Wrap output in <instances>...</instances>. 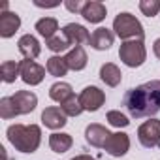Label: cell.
Masks as SVG:
<instances>
[{
    "label": "cell",
    "mask_w": 160,
    "mask_h": 160,
    "mask_svg": "<svg viewBox=\"0 0 160 160\" xmlns=\"http://www.w3.org/2000/svg\"><path fill=\"white\" fill-rule=\"evenodd\" d=\"M113 40H115V32L113 30H109V28H104V27H100V28H96L92 34H91V47L92 49H96V51H106V49H109L111 45H113Z\"/></svg>",
    "instance_id": "12"
},
{
    "label": "cell",
    "mask_w": 160,
    "mask_h": 160,
    "mask_svg": "<svg viewBox=\"0 0 160 160\" xmlns=\"http://www.w3.org/2000/svg\"><path fill=\"white\" fill-rule=\"evenodd\" d=\"M45 45H47V49H51L53 53H60V51H66V49L70 47V42H68L64 36H53L51 40L45 42Z\"/></svg>",
    "instance_id": "27"
},
{
    "label": "cell",
    "mask_w": 160,
    "mask_h": 160,
    "mask_svg": "<svg viewBox=\"0 0 160 160\" xmlns=\"http://www.w3.org/2000/svg\"><path fill=\"white\" fill-rule=\"evenodd\" d=\"M12 100H13L17 115H27V113L34 111L36 106H38V96L34 92H30V91H17L12 96Z\"/></svg>",
    "instance_id": "9"
},
{
    "label": "cell",
    "mask_w": 160,
    "mask_h": 160,
    "mask_svg": "<svg viewBox=\"0 0 160 160\" xmlns=\"http://www.w3.org/2000/svg\"><path fill=\"white\" fill-rule=\"evenodd\" d=\"M0 152H2V158H4V160H10L8 154H6V149H4V147H0Z\"/></svg>",
    "instance_id": "32"
},
{
    "label": "cell",
    "mask_w": 160,
    "mask_h": 160,
    "mask_svg": "<svg viewBox=\"0 0 160 160\" xmlns=\"http://www.w3.org/2000/svg\"><path fill=\"white\" fill-rule=\"evenodd\" d=\"M81 15H83L85 21H89V23H100V21L106 19L108 10H106V6H104L102 2H98V0H91V2L85 4Z\"/></svg>",
    "instance_id": "16"
},
{
    "label": "cell",
    "mask_w": 160,
    "mask_h": 160,
    "mask_svg": "<svg viewBox=\"0 0 160 160\" xmlns=\"http://www.w3.org/2000/svg\"><path fill=\"white\" fill-rule=\"evenodd\" d=\"M45 77V68L34 60H21V79L27 85H40Z\"/></svg>",
    "instance_id": "8"
},
{
    "label": "cell",
    "mask_w": 160,
    "mask_h": 160,
    "mask_svg": "<svg viewBox=\"0 0 160 160\" xmlns=\"http://www.w3.org/2000/svg\"><path fill=\"white\" fill-rule=\"evenodd\" d=\"M138 139L147 149H160V121L158 119L145 121L138 128Z\"/></svg>",
    "instance_id": "5"
},
{
    "label": "cell",
    "mask_w": 160,
    "mask_h": 160,
    "mask_svg": "<svg viewBox=\"0 0 160 160\" xmlns=\"http://www.w3.org/2000/svg\"><path fill=\"white\" fill-rule=\"evenodd\" d=\"M77 98H79V104H81L83 111H98V109L104 106V102H106L104 91H100V89L94 87V85L85 87Z\"/></svg>",
    "instance_id": "6"
},
{
    "label": "cell",
    "mask_w": 160,
    "mask_h": 160,
    "mask_svg": "<svg viewBox=\"0 0 160 160\" xmlns=\"http://www.w3.org/2000/svg\"><path fill=\"white\" fill-rule=\"evenodd\" d=\"M152 51H154V55L160 58V38H158V40H154V43H152Z\"/></svg>",
    "instance_id": "31"
},
{
    "label": "cell",
    "mask_w": 160,
    "mask_h": 160,
    "mask_svg": "<svg viewBox=\"0 0 160 160\" xmlns=\"http://www.w3.org/2000/svg\"><path fill=\"white\" fill-rule=\"evenodd\" d=\"M104 149H106V152H108L109 156H115V158L124 156V154L128 152V149H130V138H128V134H124V132H115V134H111L109 139L106 141Z\"/></svg>",
    "instance_id": "7"
},
{
    "label": "cell",
    "mask_w": 160,
    "mask_h": 160,
    "mask_svg": "<svg viewBox=\"0 0 160 160\" xmlns=\"http://www.w3.org/2000/svg\"><path fill=\"white\" fill-rule=\"evenodd\" d=\"M106 119L109 121V124L111 126H117V128H126L128 124H130V121H128V117L126 115H122L121 111H108V115H106Z\"/></svg>",
    "instance_id": "28"
},
{
    "label": "cell",
    "mask_w": 160,
    "mask_h": 160,
    "mask_svg": "<svg viewBox=\"0 0 160 160\" xmlns=\"http://www.w3.org/2000/svg\"><path fill=\"white\" fill-rule=\"evenodd\" d=\"M60 109L66 113V117H77V115H81V111H83L81 104H79V98H75V94L72 98H68L66 102H62Z\"/></svg>",
    "instance_id": "24"
},
{
    "label": "cell",
    "mask_w": 160,
    "mask_h": 160,
    "mask_svg": "<svg viewBox=\"0 0 160 160\" xmlns=\"http://www.w3.org/2000/svg\"><path fill=\"white\" fill-rule=\"evenodd\" d=\"M109 136H111L109 130L98 122H92L85 128V141L92 147H104L106 141L109 139Z\"/></svg>",
    "instance_id": "11"
},
{
    "label": "cell",
    "mask_w": 160,
    "mask_h": 160,
    "mask_svg": "<svg viewBox=\"0 0 160 160\" xmlns=\"http://www.w3.org/2000/svg\"><path fill=\"white\" fill-rule=\"evenodd\" d=\"M10 143L27 154H32L42 143V130L38 124H12L6 130Z\"/></svg>",
    "instance_id": "2"
},
{
    "label": "cell",
    "mask_w": 160,
    "mask_h": 160,
    "mask_svg": "<svg viewBox=\"0 0 160 160\" xmlns=\"http://www.w3.org/2000/svg\"><path fill=\"white\" fill-rule=\"evenodd\" d=\"M42 122L47 126V128H51V130H58V128H62V126H66V113L60 109V108H45L43 111H42Z\"/></svg>",
    "instance_id": "13"
},
{
    "label": "cell",
    "mask_w": 160,
    "mask_h": 160,
    "mask_svg": "<svg viewBox=\"0 0 160 160\" xmlns=\"http://www.w3.org/2000/svg\"><path fill=\"white\" fill-rule=\"evenodd\" d=\"M85 4L87 2H83V0H66V2H64L66 10L72 12V13H81L83 8H85Z\"/></svg>",
    "instance_id": "29"
},
{
    "label": "cell",
    "mask_w": 160,
    "mask_h": 160,
    "mask_svg": "<svg viewBox=\"0 0 160 160\" xmlns=\"http://www.w3.org/2000/svg\"><path fill=\"white\" fill-rule=\"evenodd\" d=\"M139 10H141L143 15L154 17L160 12V0H141V2H139Z\"/></svg>",
    "instance_id": "26"
},
{
    "label": "cell",
    "mask_w": 160,
    "mask_h": 160,
    "mask_svg": "<svg viewBox=\"0 0 160 160\" xmlns=\"http://www.w3.org/2000/svg\"><path fill=\"white\" fill-rule=\"evenodd\" d=\"M36 30L42 38L51 40L53 36H57V30H58V21L55 17H42L38 23H36Z\"/></svg>",
    "instance_id": "20"
},
{
    "label": "cell",
    "mask_w": 160,
    "mask_h": 160,
    "mask_svg": "<svg viewBox=\"0 0 160 160\" xmlns=\"http://www.w3.org/2000/svg\"><path fill=\"white\" fill-rule=\"evenodd\" d=\"M0 117H2V119H13V117H17L12 96H4L2 100H0Z\"/></svg>",
    "instance_id": "25"
},
{
    "label": "cell",
    "mask_w": 160,
    "mask_h": 160,
    "mask_svg": "<svg viewBox=\"0 0 160 160\" xmlns=\"http://www.w3.org/2000/svg\"><path fill=\"white\" fill-rule=\"evenodd\" d=\"M17 45H19V51L25 57V60H34L40 55V51H42V45H40L38 38H34L32 34L21 36L19 42H17Z\"/></svg>",
    "instance_id": "15"
},
{
    "label": "cell",
    "mask_w": 160,
    "mask_h": 160,
    "mask_svg": "<svg viewBox=\"0 0 160 160\" xmlns=\"http://www.w3.org/2000/svg\"><path fill=\"white\" fill-rule=\"evenodd\" d=\"M119 57L121 60L128 66V68H138L145 62L147 58V51L143 42L139 40H130V42H122L121 49H119Z\"/></svg>",
    "instance_id": "4"
},
{
    "label": "cell",
    "mask_w": 160,
    "mask_h": 160,
    "mask_svg": "<svg viewBox=\"0 0 160 160\" xmlns=\"http://www.w3.org/2000/svg\"><path fill=\"white\" fill-rule=\"evenodd\" d=\"M122 106L128 109L132 119H143L160 111V79L143 83L126 91Z\"/></svg>",
    "instance_id": "1"
},
{
    "label": "cell",
    "mask_w": 160,
    "mask_h": 160,
    "mask_svg": "<svg viewBox=\"0 0 160 160\" xmlns=\"http://www.w3.org/2000/svg\"><path fill=\"white\" fill-rule=\"evenodd\" d=\"M72 143H73V139H72V136L66 134V132H55V134L49 136V147H51V151L57 152V154H62V152L70 151V149H72Z\"/></svg>",
    "instance_id": "18"
},
{
    "label": "cell",
    "mask_w": 160,
    "mask_h": 160,
    "mask_svg": "<svg viewBox=\"0 0 160 160\" xmlns=\"http://www.w3.org/2000/svg\"><path fill=\"white\" fill-rule=\"evenodd\" d=\"M100 79L108 85V87H117L121 83V79H122V73L119 70L117 64L113 62H106L102 68H100Z\"/></svg>",
    "instance_id": "19"
},
{
    "label": "cell",
    "mask_w": 160,
    "mask_h": 160,
    "mask_svg": "<svg viewBox=\"0 0 160 160\" xmlns=\"http://www.w3.org/2000/svg\"><path fill=\"white\" fill-rule=\"evenodd\" d=\"M72 96H73L72 85H68V83H64V81H58V83L51 85V89H49V98L55 100V102H58V104L66 102V100L72 98Z\"/></svg>",
    "instance_id": "22"
},
{
    "label": "cell",
    "mask_w": 160,
    "mask_h": 160,
    "mask_svg": "<svg viewBox=\"0 0 160 160\" xmlns=\"http://www.w3.org/2000/svg\"><path fill=\"white\" fill-rule=\"evenodd\" d=\"M68 70H70V68H68L64 57H51V58L47 60V72H49L51 75H55V77L66 75Z\"/></svg>",
    "instance_id": "23"
},
{
    "label": "cell",
    "mask_w": 160,
    "mask_h": 160,
    "mask_svg": "<svg viewBox=\"0 0 160 160\" xmlns=\"http://www.w3.org/2000/svg\"><path fill=\"white\" fill-rule=\"evenodd\" d=\"M19 75H21V62H15V60L2 62V66H0V77H2L4 83H13Z\"/></svg>",
    "instance_id": "21"
},
{
    "label": "cell",
    "mask_w": 160,
    "mask_h": 160,
    "mask_svg": "<svg viewBox=\"0 0 160 160\" xmlns=\"http://www.w3.org/2000/svg\"><path fill=\"white\" fill-rule=\"evenodd\" d=\"M72 160H98V158H94V156H91V154H77V156H73Z\"/></svg>",
    "instance_id": "30"
},
{
    "label": "cell",
    "mask_w": 160,
    "mask_h": 160,
    "mask_svg": "<svg viewBox=\"0 0 160 160\" xmlns=\"http://www.w3.org/2000/svg\"><path fill=\"white\" fill-rule=\"evenodd\" d=\"M64 60H66V64H68L70 70L79 72V70H83L87 66L89 57H87V53H85V49L81 45H77V47H73V49L68 51V55L64 57Z\"/></svg>",
    "instance_id": "17"
},
{
    "label": "cell",
    "mask_w": 160,
    "mask_h": 160,
    "mask_svg": "<svg viewBox=\"0 0 160 160\" xmlns=\"http://www.w3.org/2000/svg\"><path fill=\"white\" fill-rule=\"evenodd\" d=\"M21 27V17L13 12H2L0 13V36L12 38Z\"/></svg>",
    "instance_id": "14"
},
{
    "label": "cell",
    "mask_w": 160,
    "mask_h": 160,
    "mask_svg": "<svg viewBox=\"0 0 160 160\" xmlns=\"http://www.w3.org/2000/svg\"><path fill=\"white\" fill-rule=\"evenodd\" d=\"M64 38L70 42V45H81V43H89L91 42V34L83 25H77V23H68L62 28Z\"/></svg>",
    "instance_id": "10"
},
{
    "label": "cell",
    "mask_w": 160,
    "mask_h": 160,
    "mask_svg": "<svg viewBox=\"0 0 160 160\" xmlns=\"http://www.w3.org/2000/svg\"><path fill=\"white\" fill-rule=\"evenodd\" d=\"M113 30L124 42H130V40L143 42V38H145V30H143L141 23L128 12H122L113 19Z\"/></svg>",
    "instance_id": "3"
}]
</instances>
